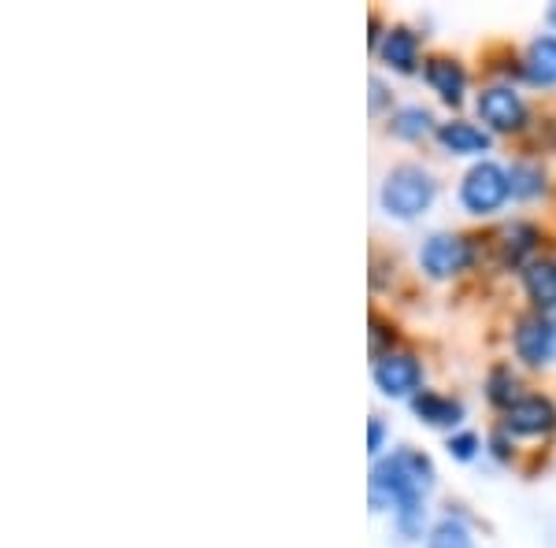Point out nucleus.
I'll return each mask as SVG.
<instances>
[{"label":"nucleus","mask_w":556,"mask_h":548,"mask_svg":"<svg viewBox=\"0 0 556 548\" xmlns=\"http://www.w3.org/2000/svg\"><path fill=\"white\" fill-rule=\"evenodd\" d=\"M430 482H434V467H430L427 456L412 453V448L393 453L390 460H382L371 474L375 500H390V505L397 508L405 534H419V519H424L419 500H424V489Z\"/></svg>","instance_id":"obj_1"},{"label":"nucleus","mask_w":556,"mask_h":548,"mask_svg":"<svg viewBox=\"0 0 556 548\" xmlns=\"http://www.w3.org/2000/svg\"><path fill=\"white\" fill-rule=\"evenodd\" d=\"M434 201V182H430L427 170L419 167H397L390 170L382 186V204L390 215H401V219H412Z\"/></svg>","instance_id":"obj_2"},{"label":"nucleus","mask_w":556,"mask_h":548,"mask_svg":"<svg viewBox=\"0 0 556 548\" xmlns=\"http://www.w3.org/2000/svg\"><path fill=\"white\" fill-rule=\"evenodd\" d=\"M508 193H513V178H508L497 164H475L468 170V178H464V190H460L464 204L479 215L497 212L501 204L508 201Z\"/></svg>","instance_id":"obj_3"},{"label":"nucleus","mask_w":556,"mask_h":548,"mask_svg":"<svg viewBox=\"0 0 556 548\" xmlns=\"http://www.w3.org/2000/svg\"><path fill=\"white\" fill-rule=\"evenodd\" d=\"M419 259H424V267L434 278H450L456 271H464L471 259V248L464 238H453V233H438V238H430L424 245V253H419Z\"/></svg>","instance_id":"obj_4"},{"label":"nucleus","mask_w":556,"mask_h":548,"mask_svg":"<svg viewBox=\"0 0 556 548\" xmlns=\"http://www.w3.org/2000/svg\"><path fill=\"white\" fill-rule=\"evenodd\" d=\"M419 379H424V371H419L416 356L390 353L375 364V382H379V390L390 393V397H408V393H416Z\"/></svg>","instance_id":"obj_5"},{"label":"nucleus","mask_w":556,"mask_h":548,"mask_svg":"<svg viewBox=\"0 0 556 548\" xmlns=\"http://www.w3.org/2000/svg\"><path fill=\"white\" fill-rule=\"evenodd\" d=\"M479 115H482V123H490L493 130H516V127H523L527 107L513 89L493 86L479 97Z\"/></svg>","instance_id":"obj_6"},{"label":"nucleus","mask_w":556,"mask_h":548,"mask_svg":"<svg viewBox=\"0 0 556 548\" xmlns=\"http://www.w3.org/2000/svg\"><path fill=\"white\" fill-rule=\"evenodd\" d=\"M508 430L513 434H549L556 426V408L545 397H523L508 404Z\"/></svg>","instance_id":"obj_7"},{"label":"nucleus","mask_w":556,"mask_h":548,"mask_svg":"<svg viewBox=\"0 0 556 548\" xmlns=\"http://www.w3.org/2000/svg\"><path fill=\"white\" fill-rule=\"evenodd\" d=\"M516 348L527 364H545V359L556 356V322L553 319H527L523 327L516 330Z\"/></svg>","instance_id":"obj_8"},{"label":"nucleus","mask_w":556,"mask_h":548,"mask_svg":"<svg viewBox=\"0 0 556 548\" xmlns=\"http://www.w3.org/2000/svg\"><path fill=\"white\" fill-rule=\"evenodd\" d=\"M427 78H430V86L442 93V101H450V104H460V97H464V71L460 64H453V60H445V56H434L427 64Z\"/></svg>","instance_id":"obj_9"},{"label":"nucleus","mask_w":556,"mask_h":548,"mask_svg":"<svg viewBox=\"0 0 556 548\" xmlns=\"http://www.w3.org/2000/svg\"><path fill=\"white\" fill-rule=\"evenodd\" d=\"M527 78L534 86H553L556 82V38H538L527 52Z\"/></svg>","instance_id":"obj_10"},{"label":"nucleus","mask_w":556,"mask_h":548,"mask_svg":"<svg viewBox=\"0 0 556 548\" xmlns=\"http://www.w3.org/2000/svg\"><path fill=\"white\" fill-rule=\"evenodd\" d=\"M412 408H416L419 419H427L430 426H456L464 416V408L450 397H438V393H419L416 400H412Z\"/></svg>","instance_id":"obj_11"},{"label":"nucleus","mask_w":556,"mask_h":548,"mask_svg":"<svg viewBox=\"0 0 556 548\" xmlns=\"http://www.w3.org/2000/svg\"><path fill=\"white\" fill-rule=\"evenodd\" d=\"M416 49H419V41H416V34L405 30V26H397V30H390L386 34V44H382V60L390 67H397V71H416Z\"/></svg>","instance_id":"obj_12"},{"label":"nucleus","mask_w":556,"mask_h":548,"mask_svg":"<svg viewBox=\"0 0 556 548\" xmlns=\"http://www.w3.org/2000/svg\"><path fill=\"white\" fill-rule=\"evenodd\" d=\"M438 138H442V145L453 152H486L490 149V133L471 127V123H445V127L438 130Z\"/></svg>","instance_id":"obj_13"},{"label":"nucleus","mask_w":556,"mask_h":548,"mask_svg":"<svg viewBox=\"0 0 556 548\" xmlns=\"http://www.w3.org/2000/svg\"><path fill=\"white\" fill-rule=\"evenodd\" d=\"M523 282H527V293H531L534 304L542 308H553L556 304V264L542 259V264H531L523 271Z\"/></svg>","instance_id":"obj_14"},{"label":"nucleus","mask_w":556,"mask_h":548,"mask_svg":"<svg viewBox=\"0 0 556 548\" xmlns=\"http://www.w3.org/2000/svg\"><path fill=\"white\" fill-rule=\"evenodd\" d=\"M534 248V230L531 227H513L501 233V256L508 259V264H519L523 253H531Z\"/></svg>","instance_id":"obj_15"},{"label":"nucleus","mask_w":556,"mask_h":548,"mask_svg":"<svg viewBox=\"0 0 556 548\" xmlns=\"http://www.w3.org/2000/svg\"><path fill=\"white\" fill-rule=\"evenodd\" d=\"M427 548H471V534L464 523H456V519H445V523L434 526V534H430V545Z\"/></svg>","instance_id":"obj_16"},{"label":"nucleus","mask_w":556,"mask_h":548,"mask_svg":"<svg viewBox=\"0 0 556 548\" xmlns=\"http://www.w3.org/2000/svg\"><path fill=\"white\" fill-rule=\"evenodd\" d=\"M430 127V112L424 107H405V112L393 115V133H401V138H419Z\"/></svg>","instance_id":"obj_17"},{"label":"nucleus","mask_w":556,"mask_h":548,"mask_svg":"<svg viewBox=\"0 0 556 548\" xmlns=\"http://www.w3.org/2000/svg\"><path fill=\"white\" fill-rule=\"evenodd\" d=\"M513 193L519 196H534V193H542V175H538L534 167H513Z\"/></svg>","instance_id":"obj_18"},{"label":"nucleus","mask_w":556,"mask_h":548,"mask_svg":"<svg viewBox=\"0 0 556 548\" xmlns=\"http://www.w3.org/2000/svg\"><path fill=\"white\" fill-rule=\"evenodd\" d=\"M475 448H479V437H471V434H460V437H453V442H450V453L456 456V460H471Z\"/></svg>","instance_id":"obj_19"},{"label":"nucleus","mask_w":556,"mask_h":548,"mask_svg":"<svg viewBox=\"0 0 556 548\" xmlns=\"http://www.w3.org/2000/svg\"><path fill=\"white\" fill-rule=\"evenodd\" d=\"M505 382H508V374H505V371H497V374H493V393H490V397L497 400V404H505V400H508Z\"/></svg>","instance_id":"obj_20"},{"label":"nucleus","mask_w":556,"mask_h":548,"mask_svg":"<svg viewBox=\"0 0 556 548\" xmlns=\"http://www.w3.org/2000/svg\"><path fill=\"white\" fill-rule=\"evenodd\" d=\"M382 434H386L382 422H379V419H371V445H367L371 453H379V448H382Z\"/></svg>","instance_id":"obj_21"},{"label":"nucleus","mask_w":556,"mask_h":548,"mask_svg":"<svg viewBox=\"0 0 556 548\" xmlns=\"http://www.w3.org/2000/svg\"><path fill=\"white\" fill-rule=\"evenodd\" d=\"M549 20H553V23H556V4H553V12H549Z\"/></svg>","instance_id":"obj_22"}]
</instances>
